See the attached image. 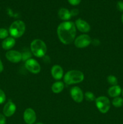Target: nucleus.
Segmentation results:
<instances>
[{
	"instance_id": "5701e85b",
	"label": "nucleus",
	"mask_w": 123,
	"mask_h": 124,
	"mask_svg": "<svg viewBox=\"0 0 123 124\" xmlns=\"http://www.w3.org/2000/svg\"><path fill=\"white\" fill-rule=\"evenodd\" d=\"M6 99V96L4 92L2 90L0 89V104H2L5 102Z\"/></svg>"
},
{
	"instance_id": "c756f323",
	"label": "nucleus",
	"mask_w": 123,
	"mask_h": 124,
	"mask_svg": "<svg viewBox=\"0 0 123 124\" xmlns=\"http://www.w3.org/2000/svg\"><path fill=\"white\" fill-rule=\"evenodd\" d=\"M36 124H43L42 123V122H37V123H36Z\"/></svg>"
},
{
	"instance_id": "393cba45",
	"label": "nucleus",
	"mask_w": 123,
	"mask_h": 124,
	"mask_svg": "<svg viewBox=\"0 0 123 124\" xmlns=\"http://www.w3.org/2000/svg\"><path fill=\"white\" fill-rule=\"evenodd\" d=\"M68 1L72 6H77L80 3L82 0H68Z\"/></svg>"
},
{
	"instance_id": "6ab92c4d",
	"label": "nucleus",
	"mask_w": 123,
	"mask_h": 124,
	"mask_svg": "<svg viewBox=\"0 0 123 124\" xmlns=\"http://www.w3.org/2000/svg\"><path fill=\"white\" fill-rule=\"evenodd\" d=\"M84 97L85 98L86 100L88 101L89 102H92L95 101L96 98H95V95L93 93H92L91 92H86L85 93V94H84Z\"/></svg>"
},
{
	"instance_id": "a878e982",
	"label": "nucleus",
	"mask_w": 123,
	"mask_h": 124,
	"mask_svg": "<svg viewBox=\"0 0 123 124\" xmlns=\"http://www.w3.org/2000/svg\"><path fill=\"white\" fill-rule=\"evenodd\" d=\"M70 12H71L72 16H75L78 15V14L79 13V10L77 8H73L70 11Z\"/></svg>"
},
{
	"instance_id": "7ed1b4c3",
	"label": "nucleus",
	"mask_w": 123,
	"mask_h": 124,
	"mask_svg": "<svg viewBox=\"0 0 123 124\" xmlns=\"http://www.w3.org/2000/svg\"><path fill=\"white\" fill-rule=\"evenodd\" d=\"M84 75L81 71L76 70H69L65 75L63 78L64 82L66 85H73L83 82Z\"/></svg>"
},
{
	"instance_id": "9d476101",
	"label": "nucleus",
	"mask_w": 123,
	"mask_h": 124,
	"mask_svg": "<svg viewBox=\"0 0 123 124\" xmlns=\"http://www.w3.org/2000/svg\"><path fill=\"white\" fill-rule=\"evenodd\" d=\"M23 117L27 124H33L36 121V114L34 110L31 108H28L24 111Z\"/></svg>"
},
{
	"instance_id": "bb28decb",
	"label": "nucleus",
	"mask_w": 123,
	"mask_h": 124,
	"mask_svg": "<svg viewBox=\"0 0 123 124\" xmlns=\"http://www.w3.org/2000/svg\"><path fill=\"white\" fill-rule=\"evenodd\" d=\"M6 116L2 114H0V124H6Z\"/></svg>"
},
{
	"instance_id": "423d86ee",
	"label": "nucleus",
	"mask_w": 123,
	"mask_h": 124,
	"mask_svg": "<svg viewBox=\"0 0 123 124\" xmlns=\"http://www.w3.org/2000/svg\"><path fill=\"white\" fill-rule=\"evenodd\" d=\"M92 40L87 34H83L76 38L74 40V45L78 48H86L91 44Z\"/></svg>"
},
{
	"instance_id": "dca6fc26",
	"label": "nucleus",
	"mask_w": 123,
	"mask_h": 124,
	"mask_svg": "<svg viewBox=\"0 0 123 124\" xmlns=\"http://www.w3.org/2000/svg\"><path fill=\"white\" fill-rule=\"evenodd\" d=\"M122 90L120 86L116 85H113L110 87L108 89L107 93H108L109 96H110L111 98H116V97L119 96Z\"/></svg>"
},
{
	"instance_id": "20e7f679",
	"label": "nucleus",
	"mask_w": 123,
	"mask_h": 124,
	"mask_svg": "<svg viewBox=\"0 0 123 124\" xmlns=\"http://www.w3.org/2000/svg\"><path fill=\"white\" fill-rule=\"evenodd\" d=\"M25 31V24L22 21L16 20L12 23L9 27L8 32L14 38L21 37Z\"/></svg>"
},
{
	"instance_id": "2eb2a0df",
	"label": "nucleus",
	"mask_w": 123,
	"mask_h": 124,
	"mask_svg": "<svg viewBox=\"0 0 123 124\" xmlns=\"http://www.w3.org/2000/svg\"><path fill=\"white\" fill-rule=\"evenodd\" d=\"M58 16L60 19L65 21H68L72 17L70 11L66 8H60L58 12Z\"/></svg>"
},
{
	"instance_id": "7c9ffc66",
	"label": "nucleus",
	"mask_w": 123,
	"mask_h": 124,
	"mask_svg": "<svg viewBox=\"0 0 123 124\" xmlns=\"http://www.w3.org/2000/svg\"><path fill=\"white\" fill-rule=\"evenodd\" d=\"M122 93H123V91H122Z\"/></svg>"
},
{
	"instance_id": "39448f33",
	"label": "nucleus",
	"mask_w": 123,
	"mask_h": 124,
	"mask_svg": "<svg viewBox=\"0 0 123 124\" xmlns=\"http://www.w3.org/2000/svg\"><path fill=\"white\" fill-rule=\"evenodd\" d=\"M95 104L97 109L101 113H106L110 108V102L106 96L98 97L95 99Z\"/></svg>"
},
{
	"instance_id": "412c9836",
	"label": "nucleus",
	"mask_w": 123,
	"mask_h": 124,
	"mask_svg": "<svg viewBox=\"0 0 123 124\" xmlns=\"http://www.w3.org/2000/svg\"><path fill=\"white\" fill-rule=\"evenodd\" d=\"M8 34H9V32L7 29L4 28H1L0 29V39H4L7 38L8 36Z\"/></svg>"
},
{
	"instance_id": "f257e3e1",
	"label": "nucleus",
	"mask_w": 123,
	"mask_h": 124,
	"mask_svg": "<svg viewBox=\"0 0 123 124\" xmlns=\"http://www.w3.org/2000/svg\"><path fill=\"white\" fill-rule=\"evenodd\" d=\"M76 31L75 23L69 21L60 23L57 29V34L59 40L65 45H69L74 41Z\"/></svg>"
},
{
	"instance_id": "aec40b11",
	"label": "nucleus",
	"mask_w": 123,
	"mask_h": 124,
	"mask_svg": "<svg viewBox=\"0 0 123 124\" xmlns=\"http://www.w3.org/2000/svg\"><path fill=\"white\" fill-rule=\"evenodd\" d=\"M107 81L108 82V83L109 84L112 85V86L116 85L118 84V79L113 75H110V76H109L107 78Z\"/></svg>"
},
{
	"instance_id": "f03ea898",
	"label": "nucleus",
	"mask_w": 123,
	"mask_h": 124,
	"mask_svg": "<svg viewBox=\"0 0 123 124\" xmlns=\"http://www.w3.org/2000/svg\"><path fill=\"white\" fill-rule=\"evenodd\" d=\"M30 49L32 54L37 58L44 57L47 52V45L40 39H36L31 42Z\"/></svg>"
},
{
	"instance_id": "4468645a",
	"label": "nucleus",
	"mask_w": 123,
	"mask_h": 124,
	"mask_svg": "<svg viewBox=\"0 0 123 124\" xmlns=\"http://www.w3.org/2000/svg\"><path fill=\"white\" fill-rule=\"evenodd\" d=\"M16 43V41L14 38L13 37H7V38L4 39L2 42V47L3 49L6 50H10L14 46Z\"/></svg>"
},
{
	"instance_id": "4be33fe9",
	"label": "nucleus",
	"mask_w": 123,
	"mask_h": 124,
	"mask_svg": "<svg viewBox=\"0 0 123 124\" xmlns=\"http://www.w3.org/2000/svg\"><path fill=\"white\" fill-rule=\"evenodd\" d=\"M31 57V53L29 52H25L22 53V60L24 61H26L28 59H30Z\"/></svg>"
},
{
	"instance_id": "1a4fd4ad",
	"label": "nucleus",
	"mask_w": 123,
	"mask_h": 124,
	"mask_svg": "<svg viewBox=\"0 0 123 124\" xmlns=\"http://www.w3.org/2000/svg\"><path fill=\"white\" fill-rule=\"evenodd\" d=\"M70 94L72 99L75 102L80 103L84 99V94L80 87H73L70 90Z\"/></svg>"
},
{
	"instance_id": "f3484780",
	"label": "nucleus",
	"mask_w": 123,
	"mask_h": 124,
	"mask_svg": "<svg viewBox=\"0 0 123 124\" xmlns=\"http://www.w3.org/2000/svg\"><path fill=\"white\" fill-rule=\"evenodd\" d=\"M65 85L64 83L62 81H57L55 82L52 85L51 90L52 92L55 94H59V93H61L63 90Z\"/></svg>"
},
{
	"instance_id": "b1692460",
	"label": "nucleus",
	"mask_w": 123,
	"mask_h": 124,
	"mask_svg": "<svg viewBox=\"0 0 123 124\" xmlns=\"http://www.w3.org/2000/svg\"><path fill=\"white\" fill-rule=\"evenodd\" d=\"M116 8L119 11L123 12V1H119L117 2Z\"/></svg>"
},
{
	"instance_id": "a211bd4d",
	"label": "nucleus",
	"mask_w": 123,
	"mask_h": 124,
	"mask_svg": "<svg viewBox=\"0 0 123 124\" xmlns=\"http://www.w3.org/2000/svg\"><path fill=\"white\" fill-rule=\"evenodd\" d=\"M112 105L116 108L121 107L123 105V99L120 97H116L112 101Z\"/></svg>"
},
{
	"instance_id": "cd10ccee",
	"label": "nucleus",
	"mask_w": 123,
	"mask_h": 124,
	"mask_svg": "<svg viewBox=\"0 0 123 124\" xmlns=\"http://www.w3.org/2000/svg\"><path fill=\"white\" fill-rule=\"evenodd\" d=\"M3 70H4V65L3 64H2V61H1V60L0 59V73L2 72V71H3Z\"/></svg>"
},
{
	"instance_id": "0eeeda50",
	"label": "nucleus",
	"mask_w": 123,
	"mask_h": 124,
	"mask_svg": "<svg viewBox=\"0 0 123 124\" xmlns=\"http://www.w3.org/2000/svg\"><path fill=\"white\" fill-rule=\"evenodd\" d=\"M25 67L28 71L33 74H38L41 71L40 64L35 59L30 58L25 62Z\"/></svg>"
},
{
	"instance_id": "f8f14e48",
	"label": "nucleus",
	"mask_w": 123,
	"mask_h": 124,
	"mask_svg": "<svg viewBox=\"0 0 123 124\" xmlns=\"http://www.w3.org/2000/svg\"><path fill=\"white\" fill-rule=\"evenodd\" d=\"M75 25L76 28L79 30L82 33H88L90 30V26L88 23H87L86 21L83 20V19H77L75 21Z\"/></svg>"
},
{
	"instance_id": "ddd939ff",
	"label": "nucleus",
	"mask_w": 123,
	"mask_h": 124,
	"mask_svg": "<svg viewBox=\"0 0 123 124\" xmlns=\"http://www.w3.org/2000/svg\"><path fill=\"white\" fill-rule=\"evenodd\" d=\"M51 73L53 78L55 80H60L63 78V70L59 65H54L51 70Z\"/></svg>"
},
{
	"instance_id": "9b49d317",
	"label": "nucleus",
	"mask_w": 123,
	"mask_h": 124,
	"mask_svg": "<svg viewBox=\"0 0 123 124\" xmlns=\"http://www.w3.org/2000/svg\"><path fill=\"white\" fill-rule=\"evenodd\" d=\"M16 107L12 101H8L3 107V114L6 117H11L15 113Z\"/></svg>"
},
{
	"instance_id": "c85d7f7f",
	"label": "nucleus",
	"mask_w": 123,
	"mask_h": 124,
	"mask_svg": "<svg viewBox=\"0 0 123 124\" xmlns=\"http://www.w3.org/2000/svg\"><path fill=\"white\" fill-rule=\"evenodd\" d=\"M121 21H122V23L123 24V14L122 15V16H121Z\"/></svg>"
},
{
	"instance_id": "6e6552de",
	"label": "nucleus",
	"mask_w": 123,
	"mask_h": 124,
	"mask_svg": "<svg viewBox=\"0 0 123 124\" xmlns=\"http://www.w3.org/2000/svg\"><path fill=\"white\" fill-rule=\"evenodd\" d=\"M6 58L12 63H18L22 61V53L18 51L10 50L6 53Z\"/></svg>"
}]
</instances>
